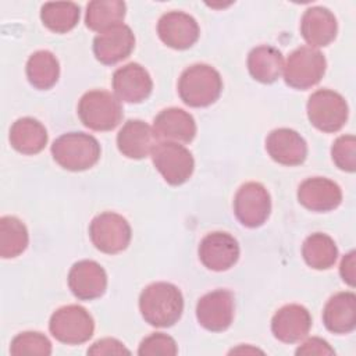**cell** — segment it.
Segmentation results:
<instances>
[{
	"instance_id": "obj_1",
	"label": "cell",
	"mask_w": 356,
	"mask_h": 356,
	"mask_svg": "<svg viewBox=\"0 0 356 356\" xmlns=\"http://www.w3.org/2000/svg\"><path fill=\"white\" fill-rule=\"evenodd\" d=\"M139 310L143 320L150 325L167 328L181 318L184 296L174 284L153 282L140 292Z\"/></svg>"
},
{
	"instance_id": "obj_2",
	"label": "cell",
	"mask_w": 356,
	"mask_h": 356,
	"mask_svg": "<svg viewBox=\"0 0 356 356\" xmlns=\"http://www.w3.org/2000/svg\"><path fill=\"white\" fill-rule=\"evenodd\" d=\"M220 72L209 64H193L184 70L178 81V95L189 107H207L221 95Z\"/></svg>"
},
{
	"instance_id": "obj_3",
	"label": "cell",
	"mask_w": 356,
	"mask_h": 356,
	"mask_svg": "<svg viewBox=\"0 0 356 356\" xmlns=\"http://www.w3.org/2000/svg\"><path fill=\"white\" fill-rule=\"evenodd\" d=\"M54 161L68 171H85L100 159L97 139L85 132H67L51 145Z\"/></svg>"
},
{
	"instance_id": "obj_4",
	"label": "cell",
	"mask_w": 356,
	"mask_h": 356,
	"mask_svg": "<svg viewBox=\"0 0 356 356\" xmlns=\"http://www.w3.org/2000/svg\"><path fill=\"white\" fill-rule=\"evenodd\" d=\"M81 122L93 131H111L122 120V106L115 95L107 90H89L78 103Z\"/></svg>"
},
{
	"instance_id": "obj_5",
	"label": "cell",
	"mask_w": 356,
	"mask_h": 356,
	"mask_svg": "<svg viewBox=\"0 0 356 356\" xmlns=\"http://www.w3.org/2000/svg\"><path fill=\"white\" fill-rule=\"evenodd\" d=\"M325 67L327 61L321 51L309 46H300L288 56L284 64V81L293 89L306 90L321 81Z\"/></svg>"
},
{
	"instance_id": "obj_6",
	"label": "cell",
	"mask_w": 356,
	"mask_h": 356,
	"mask_svg": "<svg viewBox=\"0 0 356 356\" xmlns=\"http://www.w3.org/2000/svg\"><path fill=\"white\" fill-rule=\"evenodd\" d=\"M49 330L57 341L67 345H79L92 338L95 321L85 307L67 305L51 314Z\"/></svg>"
},
{
	"instance_id": "obj_7",
	"label": "cell",
	"mask_w": 356,
	"mask_h": 356,
	"mask_svg": "<svg viewBox=\"0 0 356 356\" xmlns=\"http://www.w3.org/2000/svg\"><path fill=\"white\" fill-rule=\"evenodd\" d=\"M307 118L317 129L331 134L338 132L348 120L346 100L330 89H318L307 100Z\"/></svg>"
},
{
	"instance_id": "obj_8",
	"label": "cell",
	"mask_w": 356,
	"mask_h": 356,
	"mask_svg": "<svg viewBox=\"0 0 356 356\" xmlns=\"http://www.w3.org/2000/svg\"><path fill=\"white\" fill-rule=\"evenodd\" d=\"M156 170L172 186L185 184L193 174L195 160L192 153L177 142H160L152 152Z\"/></svg>"
},
{
	"instance_id": "obj_9",
	"label": "cell",
	"mask_w": 356,
	"mask_h": 356,
	"mask_svg": "<svg viewBox=\"0 0 356 356\" xmlns=\"http://www.w3.org/2000/svg\"><path fill=\"white\" fill-rule=\"evenodd\" d=\"M89 236L97 250L115 254L128 248L132 231L129 222L122 216L104 211L90 221Z\"/></svg>"
},
{
	"instance_id": "obj_10",
	"label": "cell",
	"mask_w": 356,
	"mask_h": 356,
	"mask_svg": "<svg viewBox=\"0 0 356 356\" xmlns=\"http://www.w3.org/2000/svg\"><path fill=\"white\" fill-rule=\"evenodd\" d=\"M234 213L238 221L248 228L263 225L271 213V197L260 182H246L235 193Z\"/></svg>"
},
{
	"instance_id": "obj_11",
	"label": "cell",
	"mask_w": 356,
	"mask_h": 356,
	"mask_svg": "<svg viewBox=\"0 0 356 356\" xmlns=\"http://www.w3.org/2000/svg\"><path fill=\"white\" fill-rule=\"evenodd\" d=\"M235 303L232 292L216 289L203 295L196 305V318L199 324L211 331H225L234 320Z\"/></svg>"
},
{
	"instance_id": "obj_12",
	"label": "cell",
	"mask_w": 356,
	"mask_h": 356,
	"mask_svg": "<svg viewBox=\"0 0 356 356\" xmlns=\"http://www.w3.org/2000/svg\"><path fill=\"white\" fill-rule=\"evenodd\" d=\"M202 264L213 271L229 270L239 259L238 241L228 232H210L199 243Z\"/></svg>"
},
{
	"instance_id": "obj_13",
	"label": "cell",
	"mask_w": 356,
	"mask_h": 356,
	"mask_svg": "<svg viewBox=\"0 0 356 356\" xmlns=\"http://www.w3.org/2000/svg\"><path fill=\"white\" fill-rule=\"evenodd\" d=\"M157 35L168 47L185 50L197 42L200 29L192 15L182 11H168L157 22Z\"/></svg>"
},
{
	"instance_id": "obj_14",
	"label": "cell",
	"mask_w": 356,
	"mask_h": 356,
	"mask_svg": "<svg viewBox=\"0 0 356 356\" xmlns=\"http://www.w3.org/2000/svg\"><path fill=\"white\" fill-rule=\"evenodd\" d=\"M111 82L117 99L125 103H142L153 89L149 72L138 63H129L115 70Z\"/></svg>"
},
{
	"instance_id": "obj_15",
	"label": "cell",
	"mask_w": 356,
	"mask_h": 356,
	"mask_svg": "<svg viewBox=\"0 0 356 356\" xmlns=\"http://www.w3.org/2000/svg\"><path fill=\"white\" fill-rule=\"evenodd\" d=\"M135 47V35L128 25H118L100 32L93 39V54L106 65L125 60Z\"/></svg>"
},
{
	"instance_id": "obj_16",
	"label": "cell",
	"mask_w": 356,
	"mask_h": 356,
	"mask_svg": "<svg viewBox=\"0 0 356 356\" xmlns=\"http://www.w3.org/2000/svg\"><path fill=\"white\" fill-rule=\"evenodd\" d=\"M68 286L79 300H93L100 298L107 289V274L104 268L93 260L76 261L68 273Z\"/></svg>"
},
{
	"instance_id": "obj_17",
	"label": "cell",
	"mask_w": 356,
	"mask_h": 356,
	"mask_svg": "<svg viewBox=\"0 0 356 356\" xmlns=\"http://www.w3.org/2000/svg\"><path fill=\"white\" fill-rule=\"evenodd\" d=\"M298 200L307 210L325 213L337 209L342 202L339 185L324 177L305 179L298 188Z\"/></svg>"
},
{
	"instance_id": "obj_18",
	"label": "cell",
	"mask_w": 356,
	"mask_h": 356,
	"mask_svg": "<svg viewBox=\"0 0 356 356\" xmlns=\"http://www.w3.org/2000/svg\"><path fill=\"white\" fill-rule=\"evenodd\" d=\"M312 327V316L305 306L291 303L277 310L271 318L273 335L284 343H295L306 338Z\"/></svg>"
},
{
	"instance_id": "obj_19",
	"label": "cell",
	"mask_w": 356,
	"mask_h": 356,
	"mask_svg": "<svg viewBox=\"0 0 356 356\" xmlns=\"http://www.w3.org/2000/svg\"><path fill=\"white\" fill-rule=\"evenodd\" d=\"M268 156L282 165H299L307 157V143L293 129L278 128L268 134L266 139Z\"/></svg>"
},
{
	"instance_id": "obj_20",
	"label": "cell",
	"mask_w": 356,
	"mask_h": 356,
	"mask_svg": "<svg viewBox=\"0 0 356 356\" xmlns=\"http://www.w3.org/2000/svg\"><path fill=\"white\" fill-rule=\"evenodd\" d=\"M156 145L157 135L142 120H128L117 134V147L128 159H145L152 154Z\"/></svg>"
},
{
	"instance_id": "obj_21",
	"label": "cell",
	"mask_w": 356,
	"mask_h": 356,
	"mask_svg": "<svg viewBox=\"0 0 356 356\" xmlns=\"http://www.w3.org/2000/svg\"><path fill=\"white\" fill-rule=\"evenodd\" d=\"M338 24L335 15L325 7L307 8L300 19V33L309 47H325L337 36Z\"/></svg>"
},
{
	"instance_id": "obj_22",
	"label": "cell",
	"mask_w": 356,
	"mask_h": 356,
	"mask_svg": "<svg viewBox=\"0 0 356 356\" xmlns=\"http://www.w3.org/2000/svg\"><path fill=\"white\" fill-rule=\"evenodd\" d=\"M153 131L157 138L164 140L189 143L196 135V122L188 111L178 107H170L156 115Z\"/></svg>"
},
{
	"instance_id": "obj_23",
	"label": "cell",
	"mask_w": 356,
	"mask_h": 356,
	"mask_svg": "<svg viewBox=\"0 0 356 356\" xmlns=\"http://www.w3.org/2000/svg\"><path fill=\"white\" fill-rule=\"evenodd\" d=\"M323 323L330 332L349 334L356 327V296L338 292L328 299L323 310Z\"/></svg>"
},
{
	"instance_id": "obj_24",
	"label": "cell",
	"mask_w": 356,
	"mask_h": 356,
	"mask_svg": "<svg viewBox=\"0 0 356 356\" xmlns=\"http://www.w3.org/2000/svg\"><path fill=\"white\" fill-rule=\"evenodd\" d=\"M10 143L22 154H38L47 143V131L42 122L32 117L18 118L10 128Z\"/></svg>"
},
{
	"instance_id": "obj_25",
	"label": "cell",
	"mask_w": 356,
	"mask_h": 356,
	"mask_svg": "<svg viewBox=\"0 0 356 356\" xmlns=\"http://www.w3.org/2000/svg\"><path fill=\"white\" fill-rule=\"evenodd\" d=\"M248 70L253 79L261 83H273L284 70L282 53L273 46H257L248 56Z\"/></svg>"
},
{
	"instance_id": "obj_26",
	"label": "cell",
	"mask_w": 356,
	"mask_h": 356,
	"mask_svg": "<svg viewBox=\"0 0 356 356\" xmlns=\"http://www.w3.org/2000/svg\"><path fill=\"white\" fill-rule=\"evenodd\" d=\"M127 6L121 0H93L86 6L85 25L96 32H104L122 24Z\"/></svg>"
},
{
	"instance_id": "obj_27",
	"label": "cell",
	"mask_w": 356,
	"mask_h": 356,
	"mask_svg": "<svg viewBox=\"0 0 356 356\" xmlns=\"http://www.w3.org/2000/svg\"><path fill=\"white\" fill-rule=\"evenodd\" d=\"M25 72L33 88L47 90L58 81L60 64L51 51L38 50L28 58Z\"/></svg>"
},
{
	"instance_id": "obj_28",
	"label": "cell",
	"mask_w": 356,
	"mask_h": 356,
	"mask_svg": "<svg viewBox=\"0 0 356 356\" xmlns=\"http://www.w3.org/2000/svg\"><path fill=\"white\" fill-rule=\"evenodd\" d=\"M302 256L309 267L314 270H328L337 261L338 249L330 235L314 232L305 239Z\"/></svg>"
},
{
	"instance_id": "obj_29",
	"label": "cell",
	"mask_w": 356,
	"mask_h": 356,
	"mask_svg": "<svg viewBox=\"0 0 356 356\" xmlns=\"http://www.w3.org/2000/svg\"><path fill=\"white\" fill-rule=\"evenodd\" d=\"M81 8L72 1H50L40 8L43 25L54 33H67L74 29L79 21Z\"/></svg>"
},
{
	"instance_id": "obj_30",
	"label": "cell",
	"mask_w": 356,
	"mask_h": 356,
	"mask_svg": "<svg viewBox=\"0 0 356 356\" xmlns=\"http://www.w3.org/2000/svg\"><path fill=\"white\" fill-rule=\"evenodd\" d=\"M29 243V235L25 224L13 216L0 218V256L14 259L19 256Z\"/></svg>"
},
{
	"instance_id": "obj_31",
	"label": "cell",
	"mask_w": 356,
	"mask_h": 356,
	"mask_svg": "<svg viewBox=\"0 0 356 356\" xmlns=\"http://www.w3.org/2000/svg\"><path fill=\"white\" fill-rule=\"evenodd\" d=\"M11 355H51V343L46 335L36 331H25L15 335L10 345Z\"/></svg>"
},
{
	"instance_id": "obj_32",
	"label": "cell",
	"mask_w": 356,
	"mask_h": 356,
	"mask_svg": "<svg viewBox=\"0 0 356 356\" xmlns=\"http://www.w3.org/2000/svg\"><path fill=\"white\" fill-rule=\"evenodd\" d=\"M334 164L346 172L356 170V139L353 135H342L335 139L331 147Z\"/></svg>"
},
{
	"instance_id": "obj_33",
	"label": "cell",
	"mask_w": 356,
	"mask_h": 356,
	"mask_svg": "<svg viewBox=\"0 0 356 356\" xmlns=\"http://www.w3.org/2000/svg\"><path fill=\"white\" fill-rule=\"evenodd\" d=\"M178 353V348L175 341L163 332H154L142 339L138 355L140 356H174Z\"/></svg>"
},
{
	"instance_id": "obj_34",
	"label": "cell",
	"mask_w": 356,
	"mask_h": 356,
	"mask_svg": "<svg viewBox=\"0 0 356 356\" xmlns=\"http://www.w3.org/2000/svg\"><path fill=\"white\" fill-rule=\"evenodd\" d=\"M129 349L124 346L122 342H120L115 338H103L96 341L89 349L88 355H129Z\"/></svg>"
},
{
	"instance_id": "obj_35",
	"label": "cell",
	"mask_w": 356,
	"mask_h": 356,
	"mask_svg": "<svg viewBox=\"0 0 356 356\" xmlns=\"http://www.w3.org/2000/svg\"><path fill=\"white\" fill-rule=\"evenodd\" d=\"M295 353L298 356H310V355L324 356V355H335V350L323 338L312 337V338L306 339L302 345H299L298 349L295 350Z\"/></svg>"
},
{
	"instance_id": "obj_36",
	"label": "cell",
	"mask_w": 356,
	"mask_h": 356,
	"mask_svg": "<svg viewBox=\"0 0 356 356\" xmlns=\"http://www.w3.org/2000/svg\"><path fill=\"white\" fill-rule=\"evenodd\" d=\"M355 256H356V253H355L353 250L349 252L348 254H345V256L342 257V261H341V266H339V274H341L342 280H343L348 285H350V286L355 285V278H356V268H355L356 261H355Z\"/></svg>"
}]
</instances>
